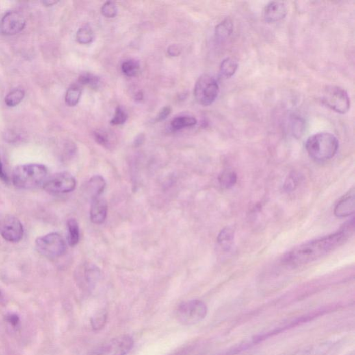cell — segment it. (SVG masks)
I'll list each match as a JSON object with an SVG mask.
<instances>
[{"label":"cell","instance_id":"cell-4","mask_svg":"<svg viewBox=\"0 0 355 355\" xmlns=\"http://www.w3.org/2000/svg\"><path fill=\"white\" fill-rule=\"evenodd\" d=\"M321 99L325 107L339 114H345L350 109V96L341 87L335 85L325 87Z\"/></svg>","mask_w":355,"mask_h":355},{"label":"cell","instance_id":"cell-31","mask_svg":"<svg viewBox=\"0 0 355 355\" xmlns=\"http://www.w3.org/2000/svg\"><path fill=\"white\" fill-rule=\"evenodd\" d=\"M94 137L96 142L102 145L104 147L110 148L111 147V139L107 133L103 131H96L94 133Z\"/></svg>","mask_w":355,"mask_h":355},{"label":"cell","instance_id":"cell-10","mask_svg":"<svg viewBox=\"0 0 355 355\" xmlns=\"http://www.w3.org/2000/svg\"><path fill=\"white\" fill-rule=\"evenodd\" d=\"M24 235L23 226L19 219L13 215H6L0 219V235L9 242H18Z\"/></svg>","mask_w":355,"mask_h":355},{"label":"cell","instance_id":"cell-21","mask_svg":"<svg viewBox=\"0 0 355 355\" xmlns=\"http://www.w3.org/2000/svg\"><path fill=\"white\" fill-rule=\"evenodd\" d=\"M238 67H239V65L235 59L230 57L226 58L221 63L220 73L223 77H232L237 72Z\"/></svg>","mask_w":355,"mask_h":355},{"label":"cell","instance_id":"cell-7","mask_svg":"<svg viewBox=\"0 0 355 355\" xmlns=\"http://www.w3.org/2000/svg\"><path fill=\"white\" fill-rule=\"evenodd\" d=\"M36 246L39 253L47 258H59L66 251V243L59 233L52 232L38 237Z\"/></svg>","mask_w":355,"mask_h":355},{"label":"cell","instance_id":"cell-8","mask_svg":"<svg viewBox=\"0 0 355 355\" xmlns=\"http://www.w3.org/2000/svg\"><path fill=\"white\" fill-rule=\"evenodd\" d=\"M77 182L68 172H60L46 178L43 184L44 190L50 194H59L71 192L76 188Z\"/></svg>","mask_w":355,"mask_h":355},{"label":"cell","instance_id":"cell-22","mask_svg":"<svg viewBox=\"0 0 355 355\" xmlns=\"http://www.w3.org/2000/svg\"><path fill=\"white\" fill-rule=\"evenodd\" d=\"M77 42L80 44H88L94 40V33L89 25H84L80 27L76 35Z\"/></svg>","mask_w":355,"mask_h":355},{"label":"cell","instance_id":"cell-32","mask_svg":"<svg viewBox=\"0 0 355 355\" xmlns=\"http://www.w3.org/2000/svg\"><path fill=\"white\" fill-rule=\"evenodd\" d=\"M171 108L170 107H165L160 111L159 114L157 115V118H156V121L158 122H161L165 120L168 117V115L171 113Z\"/></svg>","mask_w":355,"mask_h":355},{"label":"cell","instance_id":"cell-34","mask_svg":"<svg viewBox=\"0 0 355 355\" xmlns=\"http://www.w3.org/2000/svg\"><path fill=\"white\" fill-rule=\"evenodd\" d=\"M144 140L145 136L144 134H139L135 138V141H134V145H135V147H139L141 145L144 144Z\"/></svg>","mask_w":355,"mask_h":355},{"label":"cell","instance_id":"cell-26","mask_svg":"<svg viewBox=\"0 0 355 355\" xmlns=\"http://www.w3.org/2000/svg\"><path fill=\"white\" fill-rule=\"evenodd\" d=\"M140 65L138 61L134 59H129L124 61L122 65V71L127 77H135L139 73Z\"/></svg>","mask_w":355,"mask_h":355},{"label":"cell","instance_id":"cell-14","mask_svg":"<svg viewBox=\"0 0 355 355\" xmlns=\"http://www.w3.org/2000/svg\"><path fill=\"white\" fill-rule=\"evenodd\" d=\"M108 211L107 202L103 198H94L92 200L90 209V219L95 224H102L107 219Z\"/></svg>","mask_w":355,"mask_h":355},{"label":"cell","instance_id":"cell-20","mask_svg":"<svg viewBox=\"0 0 355 355\" xmlns=\"http://www.w3.org/2000/svg\"><path fill=\"white\" fill-rule=\"evenodd\" d=\"M197 124L196 119L194 117L189 115H184L175 118L171 122V126L175 131L185 129L187 127H191Z\"/></svg>","mask_w":355,"mask_h":355},{"label":"cell","instance_id":"cell-23","mask_svg":"<svg viewBox=\"0 0 355 355\" xmlns=\"http://www.w3.org/2000/svg\"><path fill=\"white\" fill-rule=\"evenodd\" d=\"M25 96V91L22 89H14L6 96L5 104L9 107H16L24 99Z\"/></svg>","mask_w":355,"mask_h":355},{"label":"cell","instance_id":"cell-11","mask_svg":"<svg viewBox=\"0 0 355 355\" xmlns=\"http://www.w3.org/2000/svg\"><path fill=\"white\" fill-rule=\"evenodd\" d=\"M25 17L16 11L7 12L0 22V30L6 36H14L25 29Z\"/></svg>","mask_w":355,"mask_h":355},{"label":"cell","instance_id":"cell-25","mask_svg":"<svg viewBox=\"0 0 355 355\" xmlns=\"http://www.w3.org/2000/svg\"><path fill=\"white\" fill-rule=\"evenodd\" d=\"M237 174L232 171L227 170L219 176V181L223 188L230 189L237 183Z\"/></svg>","mask_w":355,"mask_h":355},{"label":"cell","instance_id":"cell-2","mask_svg":"<svg viewBox=\"0 0 355 355\" xmlns=\"http://www.w3.org/2000/svg\"><path fill=\"white\" fill-rule=\"evenodd\" d=\"M339 142L333 134L321 132L308 137L306 149L308 155L317 161H325L332 159L339 150Z\"/></svg>","mask_w":355,"mask_h":355},{"label":"cell","instance_id":"cell-28","mask_svg":"<svg viewBox=\"0 0 355 355\" xmlns=\"http://www.w3.org/2000/svg\"><path fill=\"white\" fill-rule=\"evenodd\" d=\"M107 314L105 311L97 312L91 319V324L94 330H99L103 328L107 322Z\"/></svg>","mask_w":355,"mask_h":355},{"label":"cell","instance_id":"cell-29","mask_svg":"<svg viewBox=\"0 0 355 355\" xmlns=\"http://www.w3.org/2000/svg\"><path fill=\"white\" fill-rule=\"evenodd\" d=\"M101 11L102 15L106 18H112L118 14V8L113 2L108 1L102 5Z\"/></svg>","mask_w":355,"mask_h":355},{"label":"cell","instance_id":"cell-5","mask_svg":"<svg viewBox=\"0 0 355 355\" xmlns=\"http://www.w3.org/2000/svg\"><path fill=\"white\" fill-rule=\"evenodd\" d=\"M207 313V306L204 302L193 300L180 304L176 310V316L181 324L193 325L205 319Z\"/></svg>","mask_w":355,"mask_h":355},{"label":"cell","instance_id":"cell-15","mask_svg":"<svg viewBox=\"0 0 355 355\" xmlns=\"http://www.w3.org/2000/svg\"><path fill=\"white\" fill-rule=\"evenodd\" d=\"M106 182L101 176H94L91 178L87 185V193L92 199L98 198L101 196L105 189Z\"/></svg>","mask_w":355,"mask_h":355},{"label":"cell","instance_id":"cell-18","mask_svg":"<svg viewBox=\"0 0 355 355\" xmlns=\"http://www.w3.org/2000/svg\"><path fill=\"white\" fill-rule=\"evenodd\" d=\"M68 226V241L70 246L73 247L79 243L80 233L79 224L74 219H70L67 223Z\"/></svg>","mask_w":355,"mask_h":355},{"label":"cell","instance_id":"cell-33","mask_svg":"<svg viewBox=\"0 0 355 355\" xmlns=\"http://www.w3.org/2000/svg\"><path fill=\"white\" fill-rule=\"evenodd\" d=\"M180 52L181 51H180L179 46L175 45V44L169 46L168 49H167V53L171 57H177V56L180 55Z\"/></svg>","mask_w":355,"mask_h":355},{"label":"cell","instance_id":"cell-1","mask_svg":"<svg viewBox=\"0 0 355 355\" xmlns=\"http://www.w3.org/2000/svg\"><path fill=\"white\" fill-rule=\"evenodd\" d=\"M354 220L341 230L316 240L304 243L293 249L285 256L284 262L289 266H300L324 257L343 244L352 235Z\"/></svg>","mask_w":355,"mask_h":355},{"label":"cell","instance_id":"cell-19","mask_svg":"<svg viewBox=\"0 0 355 355\" xmlns=\"http://www.w3.org/2000/svg\"><path fill=\"white\" fill-rule=\"evenodd\" d=\"M234 234L235 231L231 227H226L223 229L217 237L219 246L224 250H228L233 242Z\"/></svg>","mask_w":355,"mask_h":355},{"label":"cell","instance_id":"cell-27","mask_svg":"<svg viewBox=\"0 0 355 355\" xmlns=\"http://www.w3.org/2000/svg\"><path fill=\"white\" fill-rule=\"evenodd\" d=\"M79 83L81 85H89L92 88H98L100 85V79L93 74H83L80 76Z\"/></svg>","mask_w":355,"mask_h":355},{"label":"cell","instance_id":"cell-30","mask_svg":"<svg viewBox=\"0 0 355 355\" xmlns=\"http://www.w3.org/2000/svg\"><path fill=\"white\" fill-rule=\"evenodd\" d=\"M127 119V113L122 107H118L115 109L114 116L111 121V124L113 125H121L125 123Z\"/></svg>","mask_w":355,"mask_h":355},{"label":"cell","instance_id":"cell-36","mask_svg":"<svg viewBox=\"0 0 355 355\" xmlns=\"http://www.w3.org/2000/svg\"><path fill=\"white\" fill-rule=\"evenodd\" d=\"M135 99L137 100V101H141V100L143 99V94L142 92H137L136 94H135Z\"/></svg>","mask_w":355,"mask_h":355},{"label":"cell","instance_id":"cell-13","mask_svg":"<svg viewBox=\"0 0 355 355\" xmlns=\"http://www.w3.org/2000/svg\"><path fill=\"white\" fill-rule=\"evenodd\" d=\"M355 210V195L354 191H350L337 204L334 208V214L338 217H346L353 215Z\"/></svg>","mask_w":355,"mask_h":355},{"label":"cell","instance_id":"cell-17","mask_svg":"<svg viewBox=\"0 0 355 355\" xmlns=\"http://www.w3.org/2000/svg\"><path fill=\"white\" fill-rule=\"evenodd\" d=\"M232 31H233V24L229 18H226L217 26L215 29V36L219 41H223L229 38Z\"/></svg>","mask_w":355,"mask_h":355},{"label":"cell","instance_id":"cell-9","mask_svg":"<svg viewBox=\"0 0 355 355\" xmlns=\"http://www.w3.org/2000/svg\"><path fill=\"white\" fill-rule=\"evenodd\" d=\"M134 346L133 338L122 335L113 338L94 350L92 355H126Z\"/></svg>","mask_w":355,"mask_h":355},{"label":"cell","instance_id":"cell-35","mask_svg":"<svg viewBox=\"0 0 355 355\" xmlns=\"http://www.w3.org/2000/svg\"><path fill=\"white\" fill-rule=\"evenodd\" d=\"M0 179L3 180V181L7 182L8 181V178L7 176L6 175L5 172H4L3 164H2L1 160H0Z\"/></svg>","mask_w":355,"mask_h":355},{"label":"cell","instance_id":"cell-3","mask_svg":"<svg viewBox=\"0 0 355 355\" xmlns=\"http://www.w3.org/2000/svg\"><path fill=\"white\" fill-rule=\"evenodd\" d=\"M48 170L41 164H27L16 167L13 172L12 182L17 188L30 189L44 184Z\"/></svg>","mask_w":355,"mask_h":355},{"label":"cell","instance_id":"cell-6","mask_svg":"<svg viewBox=\"0 0 355 355\" xmlns=\"http://www.w3.org/2000/svg\"><path fill=\"white\" fill-rule=\"evenodd\" d=\"M219 93V86L217 80L209 74H202L197 80L194 87V97L200 105L207 107L211 105Z\"/></svg>","mask_w":355,"mask_h":355},{"label":"cell","instance_id":"cell-24","mask_svg":"<svg viewBox=\"0 0 355 355\" xmlns=\"http://www.w3.org/2000/svg\"><path fill=\"white\" fill-rule=\"evenodd\" d=\"M81 96V88L78 85H72L67 91L65 101L69 107H74L79 103Z\"/></svg>","mask_w":355,"mask_h":355},{"label":"cell","instance_id":"cell-16","mask_svg":"<svg viewBox=\"0 0 355 355\" xmlns=\"http://www.w3.org/2000/svg\"><path fill=\"white\" fill-rule=\"evenodd\" d=\"M100 278V271L95 266L89 265L83 271V280L87 289L92 290Z\"/></svg>","mask_w":355,"mask_h":355},{"label":"cell","instance_id":"cell-37","mask_svg":"<svg viewBox=\"0 0 355 355\" xmlns=\"http://www.w3.org/2000/svg\"><path fill=\"white\" fill-rule=\"evenodd\" d=\"M43 3H44V5H45L46 6H52V5H53L54 4L57 3V2H55V1H44Z\"/></svg>","mask_w":355,"mask_h":355},{"label":"cell","instance_id":"cell-12","mask_svg":"<svg viewBox=\"0 0 355 355\" xmlns=\"http://www.w3.org/2000/svg\"><path fill=\"white\" fill-rule=\"evenodd\" d=\"M287 15V5L283 2H270L263 11L264 19L268 23H274L283 20Z\"/></svg>","mask_w":355,"mask_h":355}]
</instances>
